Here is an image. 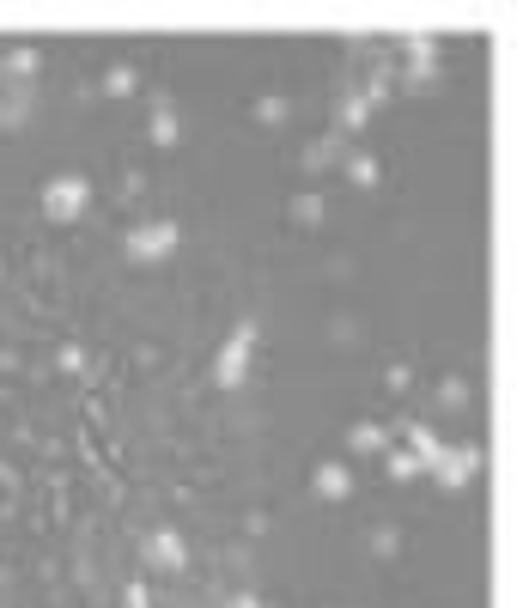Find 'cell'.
<instances>
[{"mask_svg": "<svg viewBox=\"0 0 529 608\" xmlns=\"http://www.w3.org/2000/svg\"><path fill=\"white\" fill-rule=\"evenodd\" d=\"M37 110V49L19 43L0 55V134H19Z\"/></svg>", "mask_w": 529, "mask_h": 608, "instance_id": "cell-1", "label": "cell"}, {"mask_svg": "<svg viewBox=\"0 0 529 608\" xmlns=\"http://www.w3.org/2000/svg\"><path fill=\"white\" fill-rule=\"evenodd\" d=\"M177 244H183L177 219H140V225H128L122 256H128L134 268H153V262H171V256H177Z\"/></svg>", "mask_w": 529, "mask_h": 608, "instance_id": "cell-2", "label": "cell"}, {"mask_svg": "<svg viewBox=\"0 0 529 608\" xmlns=\"http://www.w3.org/2000/svg\"><path fill=\"white\" fill-rule=\"evenodd\" d=\"M256 341H262L256 317H244L232 335H225V347H219V359H213V384H219V390H238L244 377H250V365H256Z\"/></svg>", "mask_w": 529, "mask_h": 608, "instance_id": "cell-3", "label": "cell"}, {"mask_svg": "<svg viewBox=\"0 0 529 608\" xmlns=\"http://www.w3.org/2000/svg\"><path fill=\"white\" fill-rule=\"evenodd\" d=\"M92 207V183L80 177V171H55L49 183H43V219L49 225H73Z\"/></svg>", "mask_w": 529, "mask_h": 608, "instance_id": "cell-4", "label": "cell"}, {"mask_svg": "<svg viewBox=\"0 0 529 608\" xmlns=\"http://www.w3.org/2000/svg\"><path fill=\"white\" fill-rule=\"evenodd\" d=\"M402 92H432L438 86V37H402Z\"/></svg>", "mask_w": 529, "mask_h": 608, "instance_id": "cell-5", "label": "cell"}, {"mask_svg": "<svg viewBox=\"0 0 529 608\" xmlns=\"http://www.w3.org/2000/svg\"><path fill=\"white\" fill-rule=\"evenodd\" d=\"M475 469H481V444H457V450L444 444V450H438V463H432L426 475L450 493V487H469V481H475Z\"/></svg>", "mask_w": 529, "mask_h": 608, "instance_id": "cell-6", "label": "cell"}, {"mask_svg": "<svg viewBox=\"0 0 529 608\" xmlns=\"http://www.w3.org/2000/svg\"><path fill=\"white\" fill-rule=\"evenodd\" d=\"M140 560L153 566V572H183V566H189V548H183V536H177V529H146Z\"/></svg>", "mask_w": 529, "mask_h": 608, "instance_id": "cell-7", "label": "cell"}, {"mask_svg": "<svg viewBox=\"0 0 529 608\" xmlns=\"http://www.w3.org/2000/svg\"><path fill=\"white\" fill-rule=\"evenodd\" d=\"M365 116H371V98H365L359 86H341V98H335V122H329V134H341V140H353V134L365 128Z\"/></svg>", "mask_w": 529, "mask_h": 608, "instance_id": "cell-8", "label": "cell"}, {"mask_svg": "<svg viewBox=\"0 0 529 608\" xmlns=\"http://www.w3.org/2000/svg\"><path fill=\"white\" fill-rule=\"evenodd\" d=\"M311 487H317V499L341 505V499H353V469H347V463H317Z\"/></svg>", "mask_w": 529, "mask_h": 608, "instance_id": "cell-9", "label": "cell"}, {"mask_svg": "<svg viewBox=\"0 0 529 608\" xmlns=\"http://www.w3.org/2000/svg\"><path fill=\"white\" fill-rule=\"evenodd\" d=\"M402 432H408V444H402V450H414V463H420V469H432V463H438V450H444V444H438V432H432L426 420H408Z\"/></svg>", "mask_w": 529, "mask_h": 608, "instance_id": "cell-10", "label": "cell"}, {"mask_svg": "<svg viewBox=\"0 0 529 608\" xmlns=\"http://www.w3.org/2000/svg\"><path fill=\"white\" fill-rule=\"evenodd\" d=\"M177 110H171V98H159L153 104V122H146V140H153V146H177Z\"/></svg>", "mask_w": 529, "mask_h": 608, "instance_id": "cell-11", "label": "cell"}, {"mask_svg": "<svg viewBox=\"0 0 529 608\" xmlns=\"http://www.w3.org/2000/svg\"><path fill=\"white\" fill-rule=\"evenodd\" d=\"M347 159V140L341 134H323L311 152H305V171H329V165H341Z\"/></svg>", "mask_w": 529, "mask_h": 608, "instance_id": "cell-12", "label": "cell"}, {"mask_svg": "<svg viewBox=\"0 0 529 608\" xmlns=\"http://www.w3.org/2000/svg\"><path fill=\"white\" fill-rule=\"evenodd\" d=\"M341 177H347L353 189H377V159H371V152H347V159H341Z\"/></svg>", "mask_w": 529, "mask_h": 608, "instance_id": "cell-13", "label": "cell"}, {"mask_svg": "<svg viewBox=\"0 0 529 608\" xmlns=\"http://www.w3.org/2000/svg\"><path fill=\"white\" fill-rule=\"evenodd\" d=\"M384 475H390V481H420L426 469L414 463V450H402V444H390V450H384Z\"/></svg>", "mask_w": 529, "mask_h": 608, "instance_id": "cell-14", "label": "cell"}, {"mask_svg": "<svg viewBox=\"0 0 529 608\" xmlns=\"http://www.w3.org/2000/svg\"><path fill=\"white\" fill-rule=\"evenodd\" d=\"M347 444H353L359 456H384V450H390V432H384V426H353Z\"/></svg>", "mask_w": 529, "mask_h": 608, "instance_id": "cell-15", "label": "cell"}, {"mask_svg": "<svg viewBox=\"0 0 529 608\" xmlns=\"http://www.w3.org/2000/svg\"><path fill=\"white\" fill-rule=\"evenodd\" d=\"M286 213H292L298 225H317V219H323V195H311V189H305V195H292V207H286Z\"/></svg>", "mask_w": 529, "mask_h": 608, "instance_id": "cell-16", "label": "cell"}, {"mask_svg": "<svg viewBox=\"0 0 529 608\" xmlns=\"http://www.w3.org/2000/svg\"><path fill=\"white\" fill-rule=\"evenodd\" d=\"M134 86H140V73H134V67H110V73H104V92H110V98H128Z\"/></svg>", "mask_w": 529, "mask_h": 608, "instance_id": "cell-17", "label": "cell"}, {"mask_svg": "<svg viewBox=\"0 0 529 608\" xmlns=\"http://www.w3.org/2000/svg\"><path fill=\"white\" fill-rule=\"evenodd\" d=\"M286 116H292V104H286V98H256V122H262V128H280Z\"/></svg>", "mask_w": 529, "mask_h": 608, "instance_id": "cell-18", "label": "cell"}, {"mask_svg": "<svg viewBox=\"0 0 529 608\" xmlns=\"http://www.w3.org/2000/svg\"><path fill=\"white\" fill-rule=\"evenodd\" d=\"M438 402H444V408H463V402H469V384H463V377H444V384H438Z\"/></svg>", "mask_w": 529, "mask_h": 608, "instance_id": "cell-19", "label": "cell"}, {"mask_svg": "<svg viewBox=\"0 0 529 608\" xmlns=\"http://www.w3.org/2000/svg\"><path fill=\"white\" fill-rule=\"evenodd\" d=\"M122 608H153V596H146V584H140V578L122 590Z\"/></svg>", "mask_w": 529, "mask_h": 608, "instance_id": "cell-20", "label": "cell"}, {"mask_svg": "<svg viewBox=\"0 0 529 608\" xmlns=\"http://www.w3.org/2000/svg\"><path fill=\"white\" fill-rule=\"evenodd\" d=\"M384 384H390V390H408V384H414V371H408V365H390Z\"/></svg>", "mask_w": 529, "mask_h": 608, "instance_id": "cell-21", "label": "cell"}, {"mask_svg": "<svg viewBox=\"0 0 529 608\" xmlns=\"http://www.w3.org/2000/svg\"><path fill=\"white\" fill-rule=\"evenodd\" d=\"M55 359H61V371H80V365H86V353H80V347H61Z\"/></svg>", "mask_w": 529, "mask_h": 608, "instance_id": "cell-22", "label": "cell"}, {"mask_svg": "<svg viewBox=\"0 0 529 608\" xmlns=\"http://www.w3.org/2000/svg\"><path fill=\"white\" fill-rule=\"evenodd\" d=\"M225 608H262V602H256L250 590H238V596H232V602H225Z\"/></svg>", "mask_w": 529, "mask_h": 608, "instance_id": "cell-23", "label": "cell"}]
</instances>
